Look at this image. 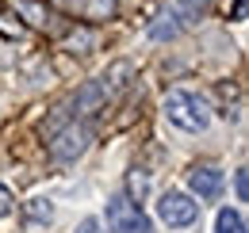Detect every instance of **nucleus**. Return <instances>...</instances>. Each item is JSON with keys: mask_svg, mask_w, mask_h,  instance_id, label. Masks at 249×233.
Here are the masks:
<instances>
[{"mask_svg": "<svg viewBox=\"0 0 249 233\" xmlns=\"http://www.w3.org/2000/svg\"><path fill=\"white\" fill-rule=\"evenodd\" d=\"M161 118H165L177 134L203 138V134H211V126H215V103H211V96L199 92V88L173 84L161 96Z\"/></svg>", "mask_w": 249, "mask_h": 233, "instance_id": "f257e3e1", "label": "nucleus"}, {"mask_svg": "<svg viewBox=\"0 0 249 233\" xmlns=\"http://www.w3.org/2000/svg\"><path fill=\"white\" fill-rule=\"evenodd\" d=\"M211 4H215V0H165L161 12L146 23V42L165 46V42L184 38L188 31H196L211 16Z\"/></svg>", "mask_w": 249, "mask_h": 233, "instance_id": "f03ea898", "label": "nucleus"}, {"mask_svg": "<svg viewBox=\"0 0 249 233\" xmlns=\"http://www.w3.org/2000/svg\"><path fill=\"white\" fill-rule=\"evenodd\" d=\"M150 218H154L157 230L165 233H192L203 222V206L188 195L184 187L169 183V187H157L154 199H150Z\"/></svg>", "mask_w": 249, "mask_h": 233, "instance_id": "7ed1b4c3", "label": "nucleus"}, {"mask_svg": "<svg viewBox=\"0 0 249 233\" xmlns=\"http://www.w3.org/2000/svg\"><path fill=\"white\" fill-rule=\"evenodd\" d=\"M92 146H96V122H89V118H65L54 130H46V157H50V165L69 168V165L85 161Z\"/></svg>", "mask_w": 249, "mask_h": 233, "instance_id": "20e7f679", "label": "nucleus"}, {"mask_svg": "<svg viewBox=\"0 0 249 233\" xmlns=\"http://www.w3.org/2000/svg\"><path fill=\"white\" fill-rule=\"evenodd\" d=\"M100 222L107 233H157L154 218H150V206L130 199L123 187H111L104 199H100Z\"/></svg>", "mask_w": 249, "mask_h": 233, "instance_id": "39448f33", "label": "nucleus"}, {"mask_svg": "<svg viewBox=\"0 0 249 233\" xmlns=\"http://www.w3.org/2000/svg\"><path fill=\"white\" fill-rule=\"evenodd\" d=\"M180 187L199 206H218V203H226V168L218 161H207V157L192 161L184 168V183Z\"/></svg>", "mask_w": 249, "mask_h": 233, "instance_id": "423d86ee", "label": "nucleus"}, {"mask_svg": "<svg viewBox=\"0 0 249 233\" xmlns=\"http://www.w3.org/2000/svg\"><path fill=\"white\" fill-rule=\"evenodd\" d=\"M58 214H62V203L50 191H31L27 199H19V206H16L19 233H54Z\"/></svg>", "mask_w": 249, "mask_h": 233, "instance_id": "0eeeda50", "label": "nucleus"}, {"mask_svg": "<svg viewBox=\"0 0 249 233\" xmlns=\"http://www.w3.org/2000/svg\"><path fill=\"white\" fill-rule=\"evenodd\" d=\"M119 187H123L130 199H138V203H150V199H154V191H157V187H154V168H150V165H130Z\"/></svg>", "mask_w": 249, "mask_h": 233, "instance_id": "6e6552de", "label": "nucleus"}, {"mask_svg": "<svg viewBox=\"0 0 249 233\" xmlns=\"http://www.w3.org/2000/svg\"><path fill=\"white\" fill-rule=\"evenodd\" d=\"M211 233H249L246 210L234 203H218L215 214H211Z\"/></svg>", "mask_w": 249, "mask_h": 233, "instance_id": "1a4fd4ad", "label": "nucleus"}, {"mask_svg": "<svg viewBox=\"0 0 249 233\" xmlns=\"http://www.w3.org/2000/svg\"><path fill=\"white\" fill-rule=\"evenodd\" d=\"M62 4L77 19H92V23H104L115 16V0H62Z\"/></svg>", "mask_w": 249, "mask_h": 233, "instance_id": "9d476101", "label": "nucleus"}, {"mask_svg": "<svg viewBox=\"0 0 249 233\" xmlns=\"http://www.w3.org/2000/svg\"><path fill=\"white\" fill-rule=\"evenodd\" d=\"M226 191H234V206L246 210V203H249V168H246V161H238L234 168H226Z\"/></svg>", "mask_w": 249, "mask_h": 233, "instance_id": "9b49d317", "label": "nucleus"}, {"mask_svg": "<svg viewBox=\"0 0 249 233\" xmlns=\"http://www.w3.org/2000/svg\"><path fill=\"white\" fill-rule=\"evenodd\" d=\"M69 233H107V230H104V222H100V214H96V210H85V214H77V218H73Z\"/></svg>", "mask_w": 249, "mask_h": 233, "instance_id": "f8f14e48", "label": "nucleus"}, {"mask_svg": "<svg viewBox=\"0 0 249 233\" xmlns=\"http://www.w3.org/2000/svg\"><path fill=\"white\" fill-rule=\"evenodd\" d=\"M16 206H19V195L0 180V222H12L16 218Z\"/></svg>", "mask_w": 249, "mask_h": 233, "instance_id": "ddd939ff", "label": "nucleus"}, {"mask_svg": "<svg viewBox=\"0 0 249 233\" xmlns=\"http://www.w3.org/2000/svg\"><path fill=\"white\" fill-rule=\"evenodd\" d=\"M234 23H246V0H234Z\"/></svg>", "mask_w": 249, "mask_h": 233, "instance_id": "4468645a", "label": "nucleus"}, {"mask_svg": "<svg viewBox=\"0 0 249 233\" xmlns=\"http://www.w3.org/2000/svg\"><path fill=\"white\" fill-rule=\"evenodd\" d=\"M12 233H19V230H12Z\"/></svg>", "mask_w": 249, "mask_h": 233, "instance_id": "2eb2a0df", "label": "nucleus"}]
</instances>
